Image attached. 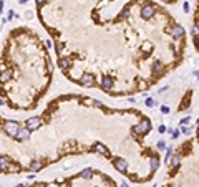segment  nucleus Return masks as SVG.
Returning a JSON list of instances; mask_svg holds the SVG:
<instances>
[{
	"label": "nucleus",
	"instance_id": "obj_16",
	"mask_svg": "<svg viewBox=\"0 0 199 187\" xmlns=\"http://www.w3.org/2000/svg\"><path fill=\"white\" fill-rule=\"evenodd\" d=\"M161 111L166 114V113H169V108H168V106H163V108H161Z\"/></svg>",
	"mask_w": 199,
	"mask_h": 187
},
{
	"label": "nucleus",
	"instance_id": "obj_23",
	"mask_svg": "<svg viewBox=\"0 0 199 187\" xmlns=\"http://www.w3.org/2000/svg\"><path fill=\"white\" fill-rule=\"evenodd\" d=\"M197 124H199V123H197Z\"/></svg>",
	"mask_w": 199,
	"mask_h": 187
},
{
	"label": "nucleus",
	"instance_id": "obj_10",
	"mask_svg": "<svg viewBox=\"0 0 199 187\" xmlns=\"http://www.w3.org/2000/svg\"><path fill=\"white\" fill-rule=\"evenodd\" d=\"M10 78H12V71L10 70H2L0 71V83H7V81H10Z\"/></svg>",
	"mask_w": 199,
	"mask_h": 187
},
{
	"label": "nucleus",
	"instance_id": "obj_2",
	"mask_svg": "<svg viewBox=\"0 0 199 187\" xmlns=\"http://www.w3.org/2000/svg\"><path fill=\"white\" fill-rule=\"evenodd\" d=\"M19 171H22L20 166H12V161H8L7 157H0V172L10 174V172H19Z\"/></svg>",
	"mask_w": 199,
	"mask_h": 187
},
{
	"label": "nucleus",
	"instance_id": "obj_22",
	"mask_svg": "<svg viewBox=\"0 0 199 187\" xmlns=\"http://www.w3.org/2000/svg\"><path fill=\"white\" fill-rule=\"evenodd\" d=\"M17 187H25V185H20V184H19V185H17Z\"/></svg>",
	"mask_w": 199,
	"mask_h": 187
},
{
	"label": "nucleus",
	"instance_id": "obj_9",
	"mask_svg": "<svg viewBox=\"0 0 199 187\" xmlns=\"http://www.w3.org/2000/svg\"><path fill=\"white\" fill-rule=\"evenodd\" d=\"M28 137H30V131H28L27 128H20L19 129V133H17V136L13 137V139H17V141H27Z\"/></svg>",
	"mask_w": 199,
	"mask_h": 187
},
{
	"label": "nucleus",
	"instance_id": "obj_11",
	"mask_svg": "<svg viewBox=\"0 0 199 187\" xmlns=\"http://www.w3.org/2000/svg\"><path fill=\"white\" fill-rule=\"evenodd\" d=\"M43 161H33L30 164V167H28V171H32V172H38L40 169H43Z\"/></svg>",
	"mask_w": 199,
	"mask_h": 187
},
{
	"label": "nucleus",
	"instance_id": "obj_13",
	"mask_svg": "<svg viewBox=\"0 0 199 187\" xmlns=\"http://www.w3.org/2000/svg\"><path fill=\"white\" fill-rule=\"evenodd\" d=\"M93 177V169H85L83 172H81V179H91Z\"/></svg>",
	"mask_w": 199,
	"mask_h": 187
},
{
	"label": "nucleus",
	"instance_id": "obj_4",
	"mask_svg": "<svg viewBox=\"0 0 199 187\" xmlns=\"http://www.w3.org/2000/svg\"><path fill=\"white\" fill-rule=\"evenodd\" d=\"M3 129H5V133L8 134L10 137H15L17 133H19L20 129V124L17 121H12V119H8V121L3 123Z\"/></svg>",
	"mask_w": 199,
	"mask_h": 187
},
{
	"label": "nucleus",
	"instance_id": "obj_12",
	"mask_svg": "<svg viewBox=\"0 0 199 187\" xmlns=\"http://www.w3.org/2000/svg\"><path fill=\"white\" fill-rule=\"evenodd\" d=\"M189 101H191V91H187V94H186V98H184L183 101H181V104H179V111H184L187 106H189Z\"/></svg>",
	"mask_w": 199,
	"mask_h": 187
},
{
	"label": "nucleus",
	"instance_id": "obj_6",
	"mask_svg": "<svg viewBox=\"0 0 199 187\" xmlns=\"http://www.w3.org/2000/svg\"><path fill=\"white\" fill-rule=\"evenodd\" d=\"M111 162H113V166H115L116 171H120L121 174H126L128 172V162L124 161L123 157H113Z\"/></svg>",
	"mask_w": 199,
	"mask_h": 187
},
{
	"label": "nucleus",
	"instance_id": "obj_3",
	"mask_svg": "<svg viewBox=\"0 0 199 187\" xmlns=\"http://www.w3.org/2000/svg\"><path fill=\"white\" fill-rule=\"evenodd\" d=\"M133 131L136 134H140V136H144V134H148L151 131V121H149L148 118H143V121H140V124H136L133 128Z\"/></svg>",
	"mask_w": 199,
	"mask_h": 187
},
{
	"label": "nucleus",
	"instance_id": "obj_17",
	"mask_svg": "<svg viewBox=\"0 0 199 187\" xmlns=\"http://www.w3.org/2000/svg\"><path fill=\"white\" fill-rule=\"evenodd\" d=\"M184 12H189V3H184Z\"/></svg>",
	"mask_w": 199,
	"mask_h": 187
},
{
	"label": "nucleus",
	"instance_id": "obj_14",
	"mask_svg": "<svg viewBox=\"0 0 199 187\" xmlns=\"http://www.w3.org/2000/svg\"><path fill=\"white\" fill-rule=\"evenodd\" d=\"M146 104H148V106H154V104H156V101L153 100V98H148V100H146Z\"/></svg>",
	"mask_w": 199,
	"mask_h": 187
},
{
	"label": "nucleus",
	"instance_id": "obj_1",
	"mask_svg": "<svg viewBox=\"0 0 199 187\" xmlns=\"http://www.w3.org/2000/svg\"><path fill=\"white\" fill-rule=\"evenodd\" d=\"M156 10H158V7H156L153 2H148V0H146V3L140 8V15H141V18H143V20H149L153 15H154Z\"/></svg>",
	"mask_w": 199,
	"mask_h": 187
},
{
	"label": "nucleus",
	"instance_id": "obj_7",
	"mask_svg": "<svg viewBox=\"0 0 199 187\" xmlns=\"http://www.w3.org/2000/svg\"><path fill=\"white\" fill-rule=\"evenodd\" d=\"M42 124V119L40 118H30L25 121V128L28 129V131H35V129H38Z\"/></svg>",
	"mask_w": 199,
	"mask_h": 187
},
{
	"label": "nucleus",
	"instance_id": "obj_21",
	"mask_svg": "<svg viewBox=\"0 0 199 187\" xmlns=\"http://www.w3.org/2000/svg\"><path fill=\"white\" fill-rule=\"evenodd\" d=\"M20 2H22V3H25V2H28V0H20Z\"/></svg>",
	"mask_w": 199,
	"mask_h": 187
},
{
	"label": "nucleus",
	"instance_id": "obj_15",
	"mask_svg": "<svg viewBox=\"0 0 199 187\" xmlns=\"http://www.w3.org/2000/svg\"><path fill=\"white\" fill-rule=\"evenodd\" d=\"M35 2H37V5H38V7H43L47 0H35Z\"/></svg>",
	"mask_w": 199,
	"mask_h": 187
},
{
	"label": "nucleus",
	"instance_id": "obj_20",
	"mask_svg": "<svg viewBox=\"0 0 199 187\" xmlns=\"http://www.w3.org/2000/svg\"><path fill=\"white\" fill-rule=\"evenodd\" d=\"M2 8H3V3L0 2V13H2Z\"/></svg>",
	"mask_w": 199,
	"mask_h": 187
},
{
	"label": "nucleus",
	"instance_id": "obj_18",
	"mask_svg": "<svg viewBox=\"0 0 199 187\" xmlns=\"http://www.w3.org/2000/svg\"><path fill=\"white\" fill-rule=\"evenodd\" d=\"M13 15H15V13H13L12 10H10V12H8V20H12V18H13Z\"/></svg>",
	"mask_w": 199,
	"mask_h": 187
},
{
	"label": "nucleus",
	"instance_id": "obj_19",
	"mask_svg": "<svg viewBox=\"0 0 199 187\" xmlns=\"http://www.w3.org/2000/svg\"><path fill=\"white\" fill-rule=\"evenodd\" d=\"M187 123H189V118H186V119H183V121H181V124H187Z\"/></svg>",
	"mask_w": 199,
	"mask_h": 187
},
{
	"label": "nucleus",
	"instance_id": "obj_8",
	"mask_svg": "<svg viewBox=\"0 0 199 187\" xmlns=\"http://www.w3.org/2000/svg\"><path fill=\"white\" fill-rule=\"evenodd\" d=\"M73 65V60L68 58V56H62V58H58V66L63 70V71H68L70 68H72Z\"/></svg>",
	"mask_w": 199,
	"mask_h": 187
},
{
	"label": "nucleus",
	"instance_id": "obj_5",
	"mask_svg": "<svg viewBox=\"0 0 199 187\" xmlns=\"http://www.w3.org/2000/svg\"><path fill=\"white\" fill-rule=\"evenodd\" d=\"M100 88H101L105 93H113V88H115V80L113 76H103L101 81H100Z\"/></svg>",
	"mask_w": 199,
	"mask_h": 187
}]
</instances>
